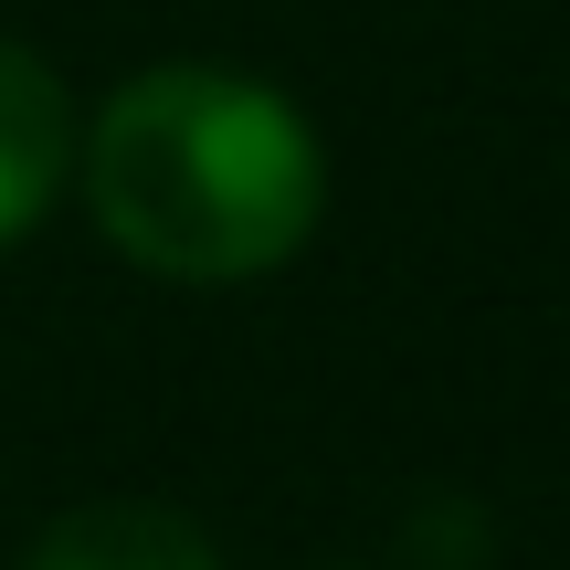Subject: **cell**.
<instances>
[{"mask_svg":"<svg viewBox=\"0 0 570 570\" xmlns=\"http://www.w3.org/2000/svg\"><path fill=\"white\" fill-rule=\"evenodd\" d=\"M85 212L127 265L169 285H254L317 233V127L233 63H148L75 138Z\"/></svg>","mask_w":570,"mask_h":570,"instance_id":"cell-1","label":"cell"},{"mask_svg":"<svg viewBox=\"0 0 570 570\" xmlns=\"http://www.w3.org/2000/svg\"><path fill=\"white\" fill-rule=\"evenodd\" d=\"M75 138H85V127H75L63 75L32 53V42H0V244H21V233L63 202Z\"/></svg>","mask_w":570,"mask_h":570,"instance_id":"cell-2","label":"cell"},{"mask_svg":"<svg viewBox=\"0 0 570 570\" xmlns=\"http://www.w3.org/2000/svg\"><path fill=\"white\" fill-rule=\"evenodd\" d=\"M21 570H223L212 539L180 508H148V497H96V508H63L32 539Z\"/></svg>","mask_w":570,"mask_h":570,"instance_id":"cell-3","label":"cell"}]
</instances>
